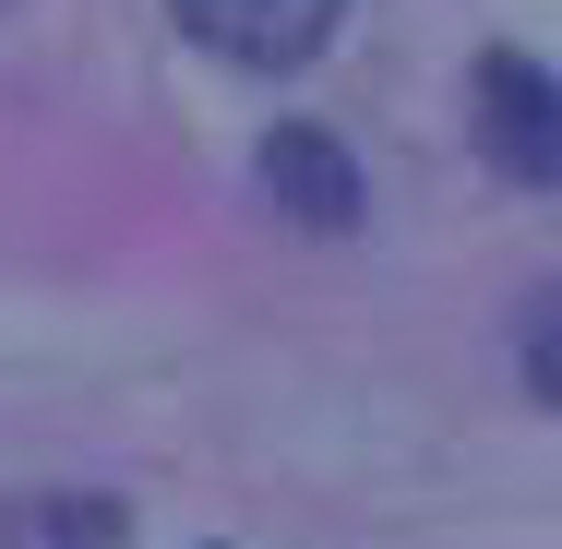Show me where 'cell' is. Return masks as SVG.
<instances>
[{
  "instance_id": "obj_2",
  "label": "cell",
  "mask_w": 562,
  "mask_h": 549,
  "mask_svg": "<svg viewBox=\"0 0 562 549\" xmlns=\"http://www.w3.org/2000/svg\"><path fill=\"white\" fill-rule=\"evenodd\" d=\"M168 12H180L192 48H216L227 72H300V60H324L347 0H168Z\"/></svg>"
},
{
  "instance_id": "obj_1",
  "label": "cell",
  "mask_w": 562,
  "mask_h": 549,
  "mask_svg": "<svg viewBox=\"0 0 562 549\" xmlns=\"http://www.w3.org/2000/svg\"><path fill=\"white\" fill-rule=\"evenodd\" d=\"M479 144L515 192H551L562 180V84L527 60V48H491L479 60Z\"/></svg>"
},
{
  "instance_id": "obj_3",
  "label": "cell",
  "mask_w": 562,
  "mask_h": 549,
  "mask_svg": "<svg viewBox=\"0 0 562 549\" xmlns=\"http://www.w3.org/2000/svg\"><path fill=\"white\" fill-rule=\"evenodd\" d=\"M263 192H276V216H300V227H359V168H347V144L336 131H312V119H276L263 131Z\"/></svg>"
}]
</instances>
